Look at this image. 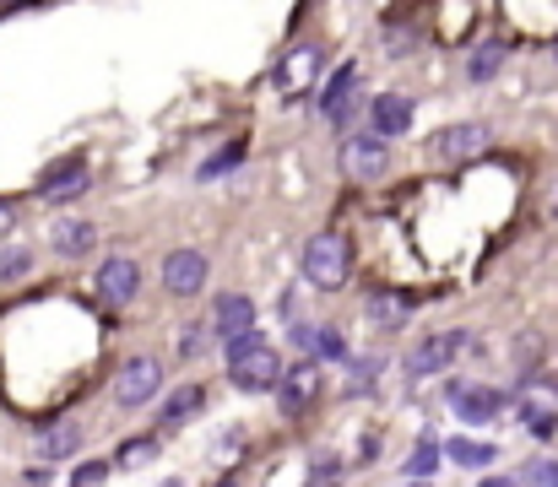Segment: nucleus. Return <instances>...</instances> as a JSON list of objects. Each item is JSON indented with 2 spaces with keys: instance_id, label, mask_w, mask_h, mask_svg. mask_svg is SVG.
<instances>
[{
  "instance_id": "1",
  "label": "nucleus",
  "mask_w": 558,
  "mask_h": 487,
  "mask_svg": "<svg viewBox=\"0 0 558 487\" xmlns=\"http://www.w3.org/2000/svg\"><path fill=\"white\" fill-rule=\"evenodd\" d=\"M228 379L233 390H277L282 379V357L277 346L260 336V330H244V336H228Z\"/></svg>"
},
{
  "instance_id": "2",
  "label": "nucleus",
  "mask_w": 558,
  "mask_h": 487,
  "mask_svg": "<svg viewBox=\"0 0 558 487\" xmlns=\"http://www.w3.org/2000/svg\"><path fill=\"white\" fill-rule=\"evenodd\" d=\"M299 271H304V282H310L315 293H337V288H348V277H353V244H348V233L326 228V233L304 239Z\"/></svg>"
},
{
  "instance_id": "3",
  "label": "nucleus",
  "mask_w": 558,
  "mask_h": 487,
  "mask_svg": "<svg viewBox=\"0 0 558 487\" xmlns=\"http://www.w3.org/2000/svg\"><path fill=\"white\" fill-rule=\"evenodd\" d=\"M158 390H163V363H158V357H131V363H120V374H114V406H120V412L153 406Z\"/></svg>"
},
{
  "instance_id": "4",
  "label": "nucleus",
  "mask_w": 558,
  "mask_h": 487,
  "mask_svg": "<svg viewBox=\"0 0 558 487\" xmlns=\"http://www.w3.org/2000/svg\"><path fill=\"white\" fill-rule=\"evenodd\" d=\"M390 168V142L374 131H348L342 136V173L348 179H379Z\"/></svg>"
},
{
  "instance_id": "5",
  "label": "nucleus",
  "mask_w": 558,
  "mask_h": 487,
  "mask_svg": "<svg viewBox=\"0 0 558 487\" xmlns=\"http://www.w3.org/2000/svg\"><path fill=\"white\" fill-rule=\"evenodd\" d=\"M136 293H142V266L131 255H109L98 266V304L125 309V304H136Z\"/></svg>"
},
{
  "instance_id": "6",
  "label": "nucleus",
  "mask_w": 558,
  "mask_h": 487,
  "mask_svg": "<svg viewBox=\"0 0 558 487\" xmlns=\"http://www.w3.org/2000/svg\"><path fill=\"white\" fill-rule=\"evenodd\" d=\"M320 114H326V125H337V131L353 125V114H359V65H353V60L320 87Z\"/></svg>"
},
{
  "instance_id": "7",
  "label": "nucleus",
  "mask_w": 558,
  "mask_h": 487,
  "mask_svg": "<svg viewBox=\"0 0 558 487\" xmlns=\"http://www.w3.org/2000/svg\"><path fill=\"white\" fill-rule=\"evenodd\" d=\"M461 346H466V330H439V336H423V341L407 352V374H412V379H428V374L450 368Z\"/></svg>"
},
{
  "instance_id": "8",
  "label": "nucleus",
  "mask_w": 558,
  "mask_h": 487,
  "mask_svg": "<svg viewBox=\"0 0 558 487\" xmlns=\"http://www.w3.org/2000/svg\"><path fill=\"white\" fill-rule=\"evenodd\" d=\"M282 390H277V406L288 412V417H299V412H310L315 401H320V363H293V368H282V379H277Z\"/></svg>"
},
{
  "instance_id": "9",
  "label": "nucleus",
  "mask_w": 558,
  "mask_h": 487,
  "mask_svg": "<svg viewBox=\"0 0 558 487\" xmlns=\"http://www.w3.org/2000/svg\"><path fill=\"white\" fill-rule=\"evenodd\" d=\"M206 271H211V260H206L201 249H174V255H163V288H169L174 299L206 293Z\"/></svg>"
},
{
  "instance_id": "10",
  "label": "nucleus",
  "mask_w": 558,
  "mask_h": 487,
  "mask_svg": "<svg viewBox=\"0 0 558 487\" xmlns=\"http://www.w3.org/2000/svg\"><path fill=\"white\" fill-rule=\"evenodd\" d=\"M445 401H450V412H456L461 423H494V417L505 412V395H499L494 385H450Z\"/></svg>"
},
{
  "instance_id": "11",
  "label": "nucleus",
  "mask_w": 558,
  "mask_h": 487,
  "mask_svg": "<svg viewBox=\"0 0 558 487\" xmlns=\"http://www.w3.org/2000/svg\"><path fill=\"white\" fill-rule=\"evenodd\" d=\"M494 147V131L488 125H445L439 136H434V153L445 162H466V158H477V153H488Z\"/></svg>"
},
{
  "instance_id": "12",
  "label": "nucleus",
  "mask_w": 558,
  "mask_h": 487,
  "mask_svg": "<svg viewBox=\"0 0 558 487\" xmlns=\"http://www.w3.org/2000/svg\"><path fill=\"white\" fill-rule=\"evenodd\" d=\"M320 44H293L288 54H282V65H277V87L282 93H304L310 82H315V71H320Z\"/></svg>"
},
{
  "instance_id": "13",
  "label": "nucleus",
  "mask_w": 558,
  "mask_h": 487,
  "mask_svg": "<svg viewBox=\"0 0 558 487\" xmlns=\"http://www.w3.org/2000/svg\"><path fill=\"white\" fill-rule=\"evenodd\" d=\"M369 131L374 136H385V142L407 136V131H412V98H401V93H379V98L369 104Z\"/></svg>"
},
{
  "instance_id": "14",
  "label": "nucleus",
  "mask_w": 558,
  "mask_h": 487,
  "mask_svg": "<svg viewBox=\"0 0 558 487\" xmlns=\"http://www.w3.org/2000/svg\"><path fill=\"white\" fill-rule=\"evenodd\" d=\"M33 190H38V200H76V195L87 190V162H82V158L54 162V168H49V173H44Z\"/></svg>"
},
{
  "instance_id": "15",
  "label": "nucleus",
  "mask_w": 558,
  "mask_h": 487,
  "mask_svg": "<svg viewBox=\"0 0 558 487\" xmlns=\"http://www.w3.org/2000/svg\"><path fill=\"white\" fill-rule=\"evenodd\" d=\"M244 330H255V304L244 299V293H222L217 299V309H211V336H244Z\"/></svg>"
},
{
  "instance_id": "16",
  "label": "nucleus",
  "mask_w": 558,
  "mask_h": 487,
  "mask_svg": "<svg viewBox=\"0 0 558 487\" xmlns=\"http://www.w3.org/2000/svg\"><path fill=\"white\" fill-rule=\"evenodd\" d=\"M49 244H54V255L76 260V255H87V249L98 244V228H93L87 217H60V222L49 228Z\"/></svg>"
},
{
  "instance_id": "17",
  "label": "nucleus",
  "mask_w": 558,
  "mask_h": 487,
  "mask_svg": "<svg viewBox=\"0 0 558 487\" xmlns=\"http://www.w3.org/2000/svg\"><path fill=\"white\" fill-rule=\"evenodd\" d=\"M505 54H510V44H499V38H483V44H472V54H466V82H494L499 71H505Z\"/></svg>"
},
{
  "instance_id": "18",
  "label": "nucleus",
  "mask_w": 558,
  "mask_h": 487,
  "mask_svg": "<svg viewBox=\"0 0 558 487\" xmlns=\"http://www.w3.org/2000/svg\"><path fill=\"white\" fill-rule=\"evenodd\" d=\"M201 406H206V385H180V390L163 401V412H158V434H163V428H180V423H190Z\"/></svg>"
},
{
  "instance_id": "19",
  "label": "nucleus",
  "mask_w": 558,
  "mask_h": 487,
  "mask_svg": "<svg viewBox=\"0 0 558 487\" xmlns=\"http://www.w3.org/2000/svg\"><path fill=\"white\" fill-rule=\"evenodd\" d=\"M82 450V428L76 423H54L44 439H38V455L44 461H65V455H76Z\"/></svg>"
},
{
  "instance_id": "20",
  "label": "nucleus",
  "mask_w": 558,
  "mask_h": 487,
  "mask_svg": "<svg viewBox=\"0 0 558 487\" xmlns=\"http://www.w3.org/2000/svg\"><path fill=\"white\" fill-rule=\"evenodd\" d=\"M369 320L379 330H401V325L412 320V304L401 299V293H374L369 299Z\"/></svg>"
},
{
  "instance_id": "21",
  "label": "nucleus",
  "mask_w": 558,
  "mask_h": 487,
  "mask_svg": "<svg viewBox=\"0 0 558 487\" xmlns=\"http://www.w3.org/2000/svg\"><path fill=\"white\" fill-rule=\"evenodd\" d=\"M445 455H450L456 466H494V461H499V450H494V445H483V439H450V445H445Z\"/></svg>"
},
{
  "instance_id": "22",
  "label": "nucleus",
  "mask_w": 558,
  "mask_h": 487,
  "mask_svg": "<svg viewBox=\"0 0 558 487\" xmlns=\"http://www.w3.org/2000/svg\"><path fill=\"white\" fill-rule=\"evenodd\" d=\"M439 461H445V450H439L434 439H423V445L407 455V477H412V483H423V477H434V472H439Z\"/></svg>"
},
{
  "instance_id": "23",
  "label": "nucleus",
  "mask_w": 558,
  "mask_h": 487,
  "mask_svg": "<svg viewBox=\"0 0 558 487\" xmlns=\"http://www.w3.org/2000/svg\"><path fill=\"white\" fill-rule=\"evenodd\" d=\"M239 162H244V142H228L222 153H211V158L201 162V173H195V179H222V173H228V168H239Z\"/></svg>"
},
{
  "instance_id": "24",
  "label": "nucleus",
  "mask_w": 558,
  "mask_h": 487,
  "mask_svg": "<svg viewBox=\"0 0 558 487\" xmlns=\"http://www.w3.org/2000/svg\"><path fill=\"white\" fill-rule=\"evenodd\" d=\"M158 439H163V434H147V439H131V445H120L114 466H142V461H153V455H158Z\"/></svg>"
},
{
  "instance_id": "25",
  "label": "nucleus",
  "mask_w": 558,
  "mask_h": 487,
  "mask_svg": "<svg viewBox=\"0 0 558 487\" xmlns=\"http://www.w3.org/2000/svg\"><path fill=\"white\" fill-rule=\"evenodd\" d=\"M33 271V249H0V282H22Z\"/></svg>"
},
{
  "instance_id": "26",
  "label": "nucleus",
  "mask_w": 558,
  "mask_h": 487,
  "mask_svg": "<svg viewBox=\"0 0 558 487\" xmlns=\"http://www.w3.org/2000/svg\"><path fill=\"white\" fill-rule=\"evenodd\" d=\"M310 352L337 357V363H348V357H353V352H348V341H342V330H331V325H326V330H315V346H310Z\"/></svg>"
},
{
  "instance_id": "27",
  "label": "nucleus",
  "mask_w": 558,
  "mask_h": 487,
  "mask_svg": "<svg viewBox=\"0 0 558 487\" xmlns=\"http://www.w3.org/2000/svg\"><path fill=\"white\" fill-rule=\"evenodd\" d=\"M521 417H526V428H532V439H554V434H558V417H554V412H537V406H521Z\"/></svg>"
},
{
  "instance_id": "28",
  "label": "nucleus",
  "mask_w": 558,
  "mask_h": 487,
  "mask_svg": "<svg viewBox=\"0 0 558 487\" xmlns=\"http://www.w3.org/2000/svg\"><path fill=\"white\" fill-rule=\"evenodd\" d=\"M104 483H109V461H82L76 477H71V487H104Z\"/></svg>"
},
{
  "instance_id": "29",
  "label": "nucleus",
  "mask_w": 558,
  "mask_h": 487,
  "mask_svg": "<svg viewBox=\"0 0 558 487\" xmlns=\"http://www.w3.org/2000/svg\"><path fill=\"white\" fill-rule=\"evenodd\" d=\"M526 483L532 487H558V461H532V466H526Z\"/></svg>"
},
{
  "instance_id": "30",
  "label": "nucleus",
  "mask_w": 558,
  "mask_h": 487,
  "mask_svg": "<svg viewBox=\"0 0 558 487\" xmlns=\"http://www.w3.org/2000/svg\"><path fill=\"white\" fill-rule=\"evenodd\" d=\"M201 341H206V330H201V325H190L185 336H180V357H201V352H206Z\"/></svg>"
},
{
  "instance_id": "31",
  "label": "nucleus",
  "mask_w": 558,
  "mask_h": 487,
  "mask_svg": "<svg viewBox=\"0 0 558 487\" xmlns=\"http://www.w3.org/2000/svg\"><path fill=\"white\" fill-rule=\"evenodd\" d=\"M304 487H342V477L331 472V461H320V466H315V477H310Z\"/></svg>"
},
{
  "instance_id": "32",
  "label": "nucleus",
  "mask_w": 558,
  "mask_h": 487,
  "mask_svg": "<svg viewBox=\"0 0 558 487\" xmlns=\"http://www.w3.org/2000/svg\"><path fill=\"white\" fill-rule=\"evenodd\" d=\"M54 483V477H49V466H33V472H27V487H49Z\"/></svg>"
},
{
  "instance_id": "33",
  "label": "nucleus",
  "mask_w": 558,
  "mask_h": 487,
  "mask_svg": "<svg viewBox=\"0 0 558 487\" xmlns=\"http://www.w3.org/2000/svg\"><path fill=\"white\" fill-rule=\"evenodd\" d=\"M11 222H16V217H11V206H5V200H0V239H5V233H11Z\"/></svg>"
},
{
  "instance_id": "34",
  "label": "nucleus",
  "mask_w": 558,
  "mask_h": 487,
  "mask_svg": "<svg viewBox=\"0 0 558 487\" xmlns=\"http://www.w3.org/2000/svg\"><path fill=\"white\" fill-rule=\"evenodd\" d=\"M483 487H515V483L510 477H494V483H483Z\"/></svg>"
},
{
  "instance_id": "35",
  "label": "nucleus",
  "mask_w": 558,
  "mask_h": 487,
  "mask_svg": "<svg viewBox=\"0 0 558 487\" xmlns=\"http://www.w3.org/2000/svg\"><path fill=\"white\" fill-rule=\"evenodd\" d=\"M5 5H38V0H5Z\"/></svg>"
},
{
  "instance_id": "36",
  "label": "nucleus",
  "mask_w": 558,
  "mask_h": 487,
  "mask_svg": "<svg viewBox=\"0 0 558 487\" xmlns=\"http://www.w3.org/2000/svg\"><path fill=\"white\" fill-rule=\"evenodd\" d=\"M211 487H239V483H228V477H222V483H211Z\"/></svg>"
},
{
  "instance_id": "37",
  "label": "nucleus",
  "mask_w": 558,
  "mask_h": 487,
  "mask_svg": "<svg viewBox=\"0 0 558 487\" xmlns=\"http://www.w3.org/2000/svg\"><path fill=\"white\" fill-rule=\"evenodd\" d=\"M412 487H428V483H412Z\"/></svg>"
},
{
  "instance_id": "38",
  "label": "nucleus",
  "mask_w": 558,
  "mask_h": 487,
  "mask_svg": "<svg viewBox=\"0 0 558 487\" xmlns=\"http://www.w3.org/2000/svg\"><path fill=\"white\" fill-rule=\"evenodd\" d=\"M554 54H558V44H554Z\"/></svg>"
}]
</instances>
